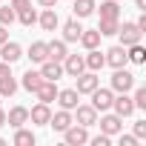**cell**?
Returning <instances> with one entry per match:
<instances>
[{
	"instance_id": "6da1fadb",
	"label": "cell",
	"mask_w": 146,
	"mask_h": 146,
	"mask_svg": "<svg viewBox=\"0 0 146 146\" xmlns=\"http://www.w3.org/2000/svg\"><path fill=\"white\" fill-rule=\"evenodd\" d=\"M63 140H66L69 146H83V143H89V132H86V126L72 123V126L63 132Z\"/></svg>"
},
{
	"instance_id": "7a4b0ae2",
	"label": "cell",
	"mask_w": 146,
	"mask_h": 146,
	"mask_svg": "<svg viewBox=\"0 0 146 146\" xmlns=\"http://www.w3.org/2000/svg\"><path fill=\"white\" fill-rule=\"evenodd\" d=\"M132 86H135V75H132V72H126L123 66L115 69V75H112V89H115V92H129Z\"/></svg>"
},
{
	"instance_id": "3957f363",
	"label": "cell",
	"mask_w": 146,
	"mask_h": 146,
	"mask_svg": "<svg viewBox=\"0 0 146 146\" xmlns=\"http://www.w3.org/2000/svg\"><path fill=\"white\" fill-rule=\"evenodd\" d=\"M80 72H86V60H83L80 54H66V57H63V75L78 78Z\"/></svg>"
},
{
	"instance_id": "277c9868",
	"label": "cell",
	"mask_w": 146,
	"mask_h": 146,
	"mask_svg": "<svg viewBox=\"0 0 146 146\" xmlns=\"http://www.w3.org/2000/svg\"><path fill=\"white\" fill-rule=\"evenodd\" d=\"M23 57V49H20V43H12V40H6V43H0V60L3 63H17Z\"/></svg>"
},
{
	"instance_id": "5b68a950",
	"label": "cell",
	"mask_w": 146,
	"mask_h": 146,
	"mask_svg": "<svg viewBox=\"0 0 146 146\" xmlns=\"http://www.w3.org/2000/svg\"><path fill=\"white\" fill-rule=\"evenodd\" d=\"M98 86H100V80L95 72H80L78 75V95H92Z\"/></svg>"
},
{
	"instance_id": "8992f818",
	"label": "cell",
	"mask_w": 146,
	"mask_h": 146,
	"mask_svg": "<svg viewBox=\"0 0 146 146\" xmlns=\"http://www.w3.org/2000/svg\"><path fill=\"white\" fill-rule=\"evenodd\" d=\"M117 35H120V46H132V43H140L143 32L135 23H123V26H117Z\"/></svg>"
},
{
	"instance_id": "52a82bcc",
	"label": "cell",
	"mask_w": 146,
	"mask_h": 146,
	"mask_svg": "<svg viewBox=\"0 0 146 146\" xmlns=\"http://www.w3.org/2000/svg\"><path fill=\"white\" fill-rule=\"evenodd\" d=\"M112 100H115V95H112V89H95L92 92V106L98 109V112H106V109H112Z\"/></svg>"
},
{
	"instance_id": "ba28073f",
	"label": "cell",
	"mask_w": 146,
	"mask_h": 146,
	"mask_svg": "<svg viewBox=\"0 0 146 146\" xmlns=\"http://www.w3.org/2000/svg\"><path fill=\"white\" fill-rule=\"evenodd\" d=\"M103 57H106V63H109L112 69H120V66L129 63V57H126V46H112L109 52H103Z\"/></svg>"
},
{
	"instance_id": "9c48e42d",
	"label": "cell",
	"mask_w": 146,
	"mask_h": 146,
	"mask_svg": "<svg viewBox=\"0 0 146 146\" xmlns=\"http://www.w3.org/2000/svg\"><path fill=\"white\" fill-rule=\"evenodd\" d=\"M112 109H115V115H120V117H129V115L135 112V103H132V98H129L126 92H117V98L112 100Z\"/></svg>"
},
{
	"instance_id": "30bf717a",
	"label": "cell",
	"mask_w": 146,
	"mask_h": 146,
	"mask_svg": "<svg viewBox=\"0 0 146 146\" xmlns=\"http://www.w3.org/2000/svg\"><path fill=\"white\" fill-rule=\"evenodd\" d=\"M75 112H78V115H75V120H78L80 126H86V129H89V126H95V123H98V109H95V106H80V103H78V106H75Z\"/></svg>"
},
{
	"instance_id": "8fae6325",
	"label": "cell",
	"mask_w": 146,
	"mask_h": 146,
	"mask_svg": "<svg viewBox=\"0 0 146 146\" xmlns=\"http://www.w3.org/2000/svg\"><path fill=\"white\" fill-rule=\"evenodd\" d=\"M40 75L46 78V80H60L63 78V63H57V60H43L40 63Z\"/></svg>"
},
{
	"instance_id": "7c38bea8",
	"label": "cell",
	"mask_w": 146,
	"mask_h": 146,
	"mask_svg": "<svg viewBox=\"0 0 146 146\" xmlns=\"http://www.w3.org/2000/svg\"><path fill=\"white\" fill-rule=\"evenodd\" d=\"M72 123H75V120H72V115H69V109H60V112H54L52 117H49V126L54 129V132H66Z\"/></svg>"
},
{
	"instance_id": "4fadbf2b",
	"label": "cell",
	"mask_w": 146,
	"mask_h": 146,
	"mask_svg": "<svg viewBox=\"0 0 146 146\" xmlns=\"http://www.w3.org/2000/svg\"><path fill=\"white\" fill-rule=\"evenodd\" d=\"M35 95H37L40 103H52V100L57 98V86H54V80H46V78H43V83L35 89Z\"/></svg>"
},
{
	"instance_id": "5bb4252c",
	"label": "cell",
	"mask_w": 146,
	"mask_h": 146,
	"mask_svg": "<svg viewBox=\"0 0 146 146\" xmlns=\"http://www.w3.org/2000/svg\"><path fill=\"white\" fill-rule=\"evenodd\" d=\"M23 123H29V109H26V106H15V109L6 115V126H12V129H20Z\"/></svg>"
},
{
	"instance_id": "9a60e30c",
	"label": "cell",
	"mask_w": 146,
	"mask_h": 146,
	"mask_svg": "<svg viewBox=\"0 0 146 146\" xmlns=\"http://www.w3.org/2000/svg\"><path fill=\"white\" fill-rule=\"evenodd\" d=\"M123 129V117L120 115H103L100 117V132L103 135H117Z\"/></svg>"
},
{
	"instance_id": "2e32d148",
	"label": "cell",
	"mask_w": 146,
	"mask_h": 146,
	"mask_svg": "<svg viewBox=\"0 0 146 146\" xmlns=\"http://www.w3.org/2000/svg\"><path fill=\"white\" fill-rule=\"evenodd\" d=\"M49 117H52L49 103H37V106L29 112V120H32V123H37V126H49Z\"/></svg>"
},
{
	"instance_id": "e0dca14e",
	"label": "cell",
	"mask_w": 146,
	"mask_h": 146,
	"mask_svg": "<svg viewBox=\"0 0 146 146\" xmlns=\"http://www.w3.org/2000/svg\"><path fill=\"white\" fill-rule=\"evenodd\" d=\"M78 98H80V95H78V89H57V98H54V100H57L63 109H69V112H72V109L78 106Z\"/></svg>"
},
{
	"instance_id": "ac0fdd59",
	"label": "cell",
	"mask_w": 146,
	"mask_h": 146,
	"mask_svg": "<svg viewBox=\"0 0 146 146\" xmlns=\"http://www.w3.org/2000/svg\"><path fill=\"white\" fill-rule=\"evenodd\" d=\"M100 20H120V0H103L100 3Z\"/></svg>"
},
{
	"instance_id": "d6986e66",
	"label": "cell",
	"mask_w": 146,
	"mask_h": 146,
	"mask_svg": "<svg viewBox=\"0 0 146 146\" xmlns=\"http://www.w3.org/2000/svg\"><path fill=\"white\" fill-rule=\"evenodd\" d=\"M29 57H32V63H43V60H49V43L35 40V43L29 46Z\"/></svg>"
},
{
	"instance_id": "ffe728a7",
	"label": "cell",
	"mask_w": 146,
	"mask_h": 146,
	"mask_svg": "<svg viewBox=\"0 0 146 146\" xmlns=\"http://www.w3.org/2000/svg\"><path fill=\"white\" fill-rule=\"evenodd\" d=\"M37 23H40L46 32H54V29L60 26V17H57V12H54V9H43V15L37 17Z\"/></svg>"
},
{
	"instance_id": "44dd1931",
	"label": "cell",
	"mask_w": 146,
	"mask_h": 146,
	"mask_svg": "<svg viewBox=\"0 0 146 146\" xmlns=\"http://www.w3.org/2000/svg\"><path fill=\"white\" fill-rule=\"evenodd\" d=\"M100 37H103V35H100L98 29H83L78 40L83 43V49H98V46H100Z\"/></svg>"
},
{
	"instance_id": "7402d4cb",
	"label": "cell",
	"mask_w": 146,
	"mask_h": 146,
	"mask_svg": "<svg viewBox=\"0 0 146 146\" xmlns=\"http://www.w3.org/2000/svg\"><path fill=\"white\" fill-rule=\"evenodd\" d=\"M83 60H86V69H89V72H100V69L106 66V57H103V52H98V49H89V54H86Z\"/></svg>"
},
{
	"instance_id": "603a6c76",
	"label": "cell",
	"mask_w": 146,
	"mask_h": 146,
	"mask_svg": "<svg viewBox=\"0 0 146 146\" xmlns=\"http://www.w3.org/2000/svg\"><path fill=\"white\" fill-rule=\"evenodd\" d=\"M95 0H72V12H75V17H89L95 12Z\"/></svg>"
},
{
	"instance_id": "cb8c5ba5",
	"label": "cell",
	"mask_w": 146,
	"mask_h": 146,
	"mask_svg": "<svg viewBox=\"0 0 146 146\" xmlns=\"http://www.w3.org/2000/svg\"><path fill=\"white\" fill-rule=\"evenodd\" d=\"M80 32H83V26H80L78 20H66V23H63V40H66V43H75V40L80 37Z\"/></svg>"
},
{
	"instance_id": "d4e9b609",
	"label": "cell",
	"mask_w": 146,
	"mask_h": 146,
	"mask_svg": "<svg viewBox=\"0 0 146 146\" xmlns=\"http://www.w3.org/2000/svg\"><path fill=\"white\" fill-rule=\"evenodd\" d=\"M66 54H69V52H66V40H52V43H49V60L63 63Z\"/></svg>"
},
{
	"instance_id": "484cf974",
	"label": "cell",
	"mask_w": 146,
	"mask_h": 146,
	"mask_svg": "<svg viewBox=\"0 0 146 146\" xmlns=\"http://www.w3.org/2000/svg\"><path fill=\"white\" fill-rule=\"evenodd\" d=\"M40 83H43V75H40V72L29 69L26 75H23V89H26V92H35V89H37Z\"/></svg>"
},
{
	"instance_id": "4316f807",
	"label": "cell",
	"mask_w": 146,
	"mask_h": 146,
	"mask_svg": "<svg viewBox=\"0 0 146 146\" xmlns=\"http://www.w3.org/2000/svg\"><path fill=\"white\" fill-rule=\"evenodd\" d=\"M126 57L140 66V63H146V49H143L140 43H132V46H126Z\"/></svg>"
},
{
	"instance_id": "83f0119b",
	"label": "cell",
	"mask_w": 146,
	"mask_h": 146,
	"mask_svg": "<svg viewBox=\"0 0 146 146\" xmlns=\"http://www.w3.org/2000/svg\"><path fill=\"white\" fill-rule=\"evenodd\" d=\"M15 92H17V80H15L12 75L0 78V98H12Z\"/></svg>"
},
{
	"instance_id": "f1b7e54d",
	"label": "cell",
	"mask_w": 146,
	"mask_h": 146,
	"mask_svg": "<svg viewBox=\"0 0 146 146\" xmlns=\"http://www.w3.org/2000/svg\"><path fill=\"white\" fill-rule=\"evenodd\" d=\"M15 146H35V135L29 129H15Z\"/></svg>"
},
{
	"instance_id": "f546056e",
	"label": "cell",
	"mask_w": 146,
	"mask_h": 146,
	"mask_svg": "<svg viewBox=\"0 0 146 146\" xmlns=\"http://www.w3.org/2000/svg\"><path fill=\"white\" fill-rule=\"evenodd\" d=\"M17 20V12L12 9V6H3V3H0V26H12Z\"/></svg>"
},
{
	"instance_id": "4dcf8cb0",
	"label": "cell",
	"mask_w": 146,
	"mask_h": 146,
	"mask_svg": "<svg viewBox=\"0 0 146 146\" xmlns=\"http://www.w3.org/2000/svg\"><path fill=\"white\" fill-rule=\"evenodd\" d=\"M17 20L23 23V26H35L37 23V12L29 6V9H23V12H17Z\"/></svg>"
},
{
	"instance_id": "1f68e13d",
	"label": "cell",
	"mask_w": 146,
	"mask_h": 146,
	"mask_svg": "<svg viewBox=\"0 0 146 146\" xmlns=\"http://www.w3.org/2000/svg\"><path fill=\"white\" fill-rule=\"evenodd\" d=\"M117 26H120V20H100L98 32L100 35H117Z\"/></svg>"
},
{
	"instance_id": "d6a6232c",
	"label": "cell",
	"mask_w": 146,
	"mask_h": 146,
	"mask_svg": "<svg viewBox=\"0 0 146 146\" xmlns=\"http://www.w3.org/2000/svg\"><path fill=\"white\" fill-rule=\"evenodd\" d=\"M132 103H135V109H146V89H143V86H140V89H135Z\"/></svg>"
},
{
	"instance_id": "836d02e7",
	"label": "cell",
	"mask_w": 146,
	"mask_h": 146,
	"mask_svg": "<svg viewBox=\"0 0 146 146\" xmlns=\"http://www.w3.org/2000/svg\"><path fill=\"white\" fill-rule=\"evenodd\" d=\"M109 143H112V135H103L100 132L98 137H92V146H109Z\"/></svg>"
},
{
	"instance_id": "e575fe53",
	"label": "cell",
	"mask_w": 146,
	"mask_h": 146,
	"mask_svg": "<svg viewBox=\"0 0 146 146\" xmlns=\"http://www.w3.org/2000/svg\"><path fill=\"white\" fill-rule=\"evenodd\" d=\"M135 137H137V140L146 137V120H137V123H135Z\"/></svg>"
},
{
	"instance_id": "d590c367",
	"label": "cell",
	"mask_w": 146,
	"mask_h": 146,
	"mask_svg": "<svg viewBox=\"0 0 146 146\" xmlns=\"http://www.w3.org/2000/svg\"><path fill=\"white\" fill-rule=\"evenodd\" d=\"M32 6V0H12V9L15 12H23V9H29Z\"/></svg>"
},
{
	"instance_id": "8d00e7d4",
	"label": "cell",
	"mask_w": 146,
	"mask_h": 146,
	"mask_svg": "<svg viewBox=\"0 0 146 146\" xmlns=\"http://www.w3.org/2000/svg\"><path fill=\"white\" fill-rule=\"evenodd\" d=\"M120 146H137V137L135 135H120Z\"/></svg>"
},
{
	"instance_id": "74e56055",
	"label": "cell",
	"mask_w": 146,
	"mask_h": 146,
	"mask_svg": "<svg viewBox=\"0 0 146 146\" xmlns=\"http://www.w3.org/2000/svg\"><path fill=\"white\" fill-rule=\"evenodd\" d=\"M6 75H12V69H9V63L0 60V78H6Z\"/></svg>"
},
{
	"instance_id": "f35d334b",
	"label": "cell",
	"mask_w": 146,
	"mask_h": 146,
	"mask_svg": "<svg viewBox=\"0 0 146 146\" xmlns=\"http://www.w3.org/2000/svg\"><path fill=\"white\" fill-rule=\"evenodd\" d=\"M135 26H137V29H140V32H146V15H140V17H137V20H135Z\"/></svg>"
},
{
	"instance_id": "ab89813d",
	"label": "cell",
	"mask_w": 146,
	"mask_h": 146,
	"mask_svg": "<svg viewBox=\"0 0 146 146\" xmlns=\"http://www.w3.org/2000/svg\"><path fill=\"white\" fill-rule=\"evenodd\" d=\"M37 3H40L43 9H54V3H57V0H37Z\"/></svg>"
},
{
	"instance_id": "60d3db41",
	"label": "cell",
	"mask_w": 146,
	"mask_h": 146,
	"mask_svg": "<svg viewBox=\"0 0 146 146\" xmlns=\"http://www.w3.org/2000/svg\"><path fill=\"white\" fill-rule=\"evenodd\" d=\"M9 40V32H6V26H0V43H6Z\"/></svg>"
},
{
	"instance_id": "b9f144b4",
	"label": "cell",
	"mask_w": 146,
	"mask_h": 146,
	"mask_svg": "<svg viewBox=\"0 0 146 146\" xmlns=\"http://www.w3.org/2000/svg\"><path fill=\"white\" fill-rule=\"evenodd\" d=\"M135 3H137V9H140V12H146V0H135Z\"/></svg>"
},
{
	"instance_id": "7bdbcfd3",
	"label": "cell",
	"mask_w": 146,
	"mask_h": 146,
	"mask_svg": "<svg viewBox=\"0 0 146 146\" xmlns=\"http://www.w3.org/2000/svg\"><path fill=\"white\" fill-rule=\"evenodd\" d=\"M0 126H6V112L0 109Z\"/></svg>"
},
{
	"instance_id": "ee69618b",
	"label": "cell",
	"mask_w": 146,
	"mask_h": 146,
	"mask_svg": "<svg viewBox=\"0 0 146 146\" xmlns=\"http://www.w3.org/2000/svg\"><path fill=\"white\" fill-rule=\"evenodd\" d=\"M0 146H6V140H3V137H0Z\"/></svg>"
}]
</instances>
